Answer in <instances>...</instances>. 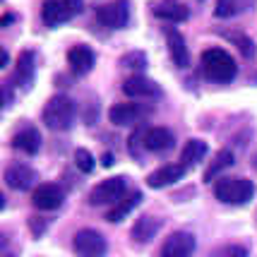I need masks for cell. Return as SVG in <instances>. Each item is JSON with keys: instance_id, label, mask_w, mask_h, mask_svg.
<instances>
[{"instance_id": "1", "label": "cell", "mask_w": 257, "mask_h": 257, "mask_svg": "<svg viewBox=\"0 0 257 257\" xmlns=\"http://www.w3.org/2000/svg\"><path fill=\"white\" fill-rule=\"evenodd\" d=\"M202 70H204V77L209 82H216V84H226L235 77L238 72V65H235L233 56H228V51L224 48H207L202 53Z\"/></svg>"}, {"instance_id": "2", "label": "cell", "mask_w": 257, "mask_h": 257, "mask_svg": "<svg viewBox=\"0 0 257 257\" xmlns=\"http://www.w3.org/2000/svg\"><path fill=\"white\" fill-rule=\"evenodd\" d=\"M75 101L65 96V94H56L53 99H48V103L44 106V123L48 130H67L70 125L75 123Z\"/></svg>"}, {"instance_id": "3", "label": "cell", "mask_w": 257, "mask_h": 257, "mask_svg": "<svg viewBox=\"0 0 257 257\" xmlns=\"http://www.w3.org/2000/svg\"><path fill=\"white\" fill-rule=\"evenodd\" d=\"M214 195L226 204H245L247 200H252L255 185L245 178H221L214 185Z\"/></svg>"}, {"instance_id": "4", "label": "cell", "mask_w": 257, "mask_h": 257, "mask_svg": "<svg viewBox=\"0 0 257 257\" xmlns=\"http://www.w3.org/2000/svg\"><path fill=\"white\" fill-rule=\"evenodd\" d=\"M96 20L108 29H123L130 22V0H113L96 10Z\"/></svg>"}, {"instance_id": "5", "label": "cell", "mask_w": 257, "mask_h": 257, "mask_svg": "<svg viewBox=\"0 0 257 257\" xmlns=\"http://www.w3.org/2000/svg\"><path fill=\"white\" fill-rule=\"evenodd\" d=\"M75 252L79 257H103L106 255V240L99 231L91 228H82L75 233Z\"/></svg>"}, {"instance_id": "6", "label": "cell", "mask_w": 257, "mask_h": 257, "mask_svg": "<svg viewBox=\"0 0 257 257\" xmlns=\"http://www.w3.org/2000/svg\"><path fill=\"white\" fill-rule=\"evenodd\" d=\"M63 200H65V192L56 183H41V185H36V190L32 195L34 207L39 212H53L63 204Z\"/></svg>"}, {"instance_id": "7", "label": "cell", "mask_w": 257, "mask_h": 257, "mask_svg": "<svg viewBox=\"0 0 257 257\" xmlns=\"http://www.w3.org/2000/svg\"><path fill=\"white\" fill-rule=\"evenodd\" d=\"M125 190H127V188H125V178L115 176V178H108V180H103V183H99V185L91 190L89 202L91 204H113V202L123 200Z\"/></svg>"}, {"instance_id": "8", "label": "cell", "mask_w": 257, "mask_h": 257, "mask_svg": "<svg viewBox=\"0 0 257 257\" xmlns=\"http://www.w3.org/2000/svg\"><path fill=\"white\" fill-rule=\"evenodd\" d=\"M195 252V235L188 231H176L164 240L161 257H192Z\"/></svg>"}, {"instance_id": "9", "label": "cell", "mask_w": 257, "mask_h": 257, "mask_svg": "<svg viewBox=\"0 0 257 257\" xmlns=\"http://www.w3.org/2000/svg\"><path fill=\"white\" fill-rule=\"evenodd\" d=\"M152 15L164 22H185L190 17V8L183 5L180 0H154Z\"/></svg>"}, {"instance_id": "10", "label": "cell", "mask_w": 257, "mask_h": 257, "mask_svg": "<svg viewBox=\"0 0 257 257\" xmlns=\"http://www.w3.org/2000/svg\"><path fill=\"white\" fill-rule=\"evenodd\" d=\"M123 91L127 96H137V99H159L161 96V87L145 75H130L123 82Z\"/></svg>"}, {"instance_id": "11", "label": "cell", "mask_w": 257, "mask_h": 257, "mask_svg": "<svg viewBox=\"0 0 257 257\" xmlns=\"http://www.w3.org/2000/svg\"><path fill=\"white\" fill-rule=\"evenodd\" d=\"M5 183L12 190H32L36 185V171L27 164H15L5 171Z\"/></svg>"}, {"instance_id": "12", "label": "cell", "mask_w": 257, "mask_h": 257, "mask_svg": "<svg viewBox=\"0 0 257 257\" xmlns=\"http://www.w3.org/2000/svg\"><path fill=\"white\" fill-rule=\"evenodd\" d=\"M185 168L188 166H183V164L161 166L147 176V185H149V188H166V185H173V183H178V180L185 176Z\"/></svg>"}, {"instance_id": "13", "label": "cell", "mask_w": 257, "mask_h": 257, "mask_svg": "<svg viewBox=\"0 0 257 257\" xmlns=\"http://www.w3.org/2000/svg\"><path fill=\"white\" fill-rule=\"evenodd\" d=\"M34 77H36V58H34L32 51H22V53L17 56L15 82H17L22 89H29L34 84Z\"/></svg>"}, {"instance_id": "14", "label": "cell", "mask_w": 257, "mask_h": 257, "mask_svg": "<svg viewBox=\"0 0 257 257\" xmlns=\"http://www.w3.org/2000/svg\"><path fill=\"white\" fill-rule=\"evenodd\" d=\"M67 63L75 70V75H87L96 63V56H94V51L89 46H72L67 51Z\"/></svg>"}, {"instance_id": "15", "label": "cell", "mask_w": 257, "mask_h": 257, "mask_svg": "<svg viewBox=\"0 0 257 257\" xmlns=\"http://www.w3.org/2000/svg\"><path fill=\"white\" fill-rule=\"evenodd\" d=\"M72 12L67 10V5L63 0H46L41 5V20L46 27H60L63 22L70 20Z\"/></svg>"}, {"instance_id": "16", "label": "cell", "mask_w": 257, "mask_h": 257, "mask_svg": "<svg viewBox=\"0 0 257 257\" xmlns=\"http://www.w3.org/2000/svg\"><path fill=\"white\" fill-rule=\"evenodd\" d=\"M142 142H145L149 152H166V149L173 147L176 137H173V133L168 127H152V130H145Z\"/></svg>"}, {"instance_id": "17", "label": "cell", "mask_w": 257, "mask_h": 257, "mask_svg": "<svg viewBox=\"0 0 257 257\" xmlns=\"http://www.w3.org/2000/svg\"><path fill=\"white\" fill-rule=\"evenodd\" d=\"M142 113H145V108L140 103H115L108 111V118L113 125H130L135 120H140Z\"/></svg>"}, {"instance_id": "18", "label": "cell", "mask_w": 257, "mask_h": 257, "mask_svg": "<svg viewBox=\"0 0 257 257\" xmlns=\"http://www.w3.org/2000/svg\"><path fill=\"white\" fill-rule=\"evenodd\" d=\"M166 44H168V53H171V60L176 63L178 67H185L190 63V56H188V46H185V39L183 34L171 29L166 32Z\"/></svg>"}, {"instance_id": "19", "label": "cell", "mask_w": 257, "mask_h": 257, "mask_svg": "<svg viewBox=\"0 0 257 257\" xmlns=\"http://www.w3.org/2000/svg\"><path fill=\"white\" fill-rule=\"evenodd\" d=\"M140 202H142V195H140L137 190H135L133 195H125L123 200H118L115 204H113V209H111L108 214H106V219H108V221H113V224L123 221L125 216L133 212V209L137 207V204H140Z\"/></svg>"}, {"instance_id": "20", "label": "cell", "mask_w": 257, "mask_h": 257, "mask_svg": "<svg viewBox=\"0 0 257 257\" xmlns=\"http://www.w3.org/2000/svg\"><path fill=\"white\" fill-rule=\"evenodd\" d=\"M159 226H161V221H159L157 216H140L133 226V238L137 243H149L157 235Z\"/></svg>"}, {"instance_id": "21", "label": "cell", "mask_w": 257, "mask_h": 257, "mask_svg": "<svg viewBox=\"0 0 257 257\" xmlns=\"http://www.w3.org/2000/svg\"><path fill=\"white\" fill-rule=\"evenodd\" d=\"M12 147L24 152V154H36L39 147H41V135L32 130V127H27V130H22V133H17L12 137Z\"/></svg>"}, {"instance_id": "22", "label": "cell", "mask_w": 257, "mask_h": 257, "mask_svg": "<svg viewBox=\"0 0 257 257\" xmlns=\"http://www.w3.org/2000/svg\"><path fill=\"white\" fill-rule=\"evenodd\" d=\"M231 166H233V154H231L228 149H219V152L214 154V159L209 161V166H207V171H204L202 178L209 183V180H214L221 171H228Z\"/></svg>"}, {"instance_id": "23", "label": "cell", "mask_w": 257, "mask_h": 257, "mask_svg": "<svg viewBox=\"0 0 257 257\" xmlns=\"http://www.w3.org/2000/svg\"><path fill=\"white\" fill-rule=\"evenodd\" d=\"M204 154H207V145L202 140H188L183 152H180V164L183 166H195L204 159Z\"/></svg>"}, {"instance_id": "24", "label": "cell", "mask_w": 257, "mask_h": 257, "mask_svg": "<svg viewBox=\"0 0 257 257\" xmlns=\"http://www.w3.org/2000/svg\"><path fill=\"white\" fill-rule=\"evenodd\" d=\"M252 0H216L214 5V17L226 20V17H233L238 12H243L245 8H250Z\"/></svg>"}, {"instance_id": "25", "label": "cell", "mask_w": 257, "mask_h": 257, "mask_svg": "<svg viewBox=\"0 0 257 257\" xmlns=\"http://www.w3.org/2000/svg\"><path fill=\"white\" fill-rule=\"evenodd\" d=\"M226 39H231L245 58H255V44H252L250 36H245V34H240V32H226Z\"/></svg>"}, {"instance_id": "26", "label": "cell", "mask_w": 257, "mask_h": 257, "mask_svg": "<svg viewBox=\"0 0 257 257\" xmlns=\"http://www.w3.org/2000/svg\"><path fill=\"white\" fill-rule=\"evenodd\" d=\"M75 166H77L82 173H91V171H94V157H91V152L77 149V152H75Z\"/></svg>"}, {"instance_id": "27", "label": "cell", "mask_w": 257, "mask_h": 257, "mask_svg": "<svg viewBox=\"0 0 257 257\" xmlns=\"http://www.w3.org/2000/svg\"><path fill=\"white\" fill-rule=\"evenodd\" d=\"M120 65L127 67V70H145L147 58H145V53L135 51V53H127V56H123V60H120Z\"/></svg>"}, {"instance_id": "28", "label": "cell", "mask_w": 257, "mask_h": 257, "mask_svg": "<svg viewBox=\"0 0 257 257\" xmlns=\"http://www.w3.org/2000/svg\"><path fill=\"white\" fill-rule=\"evenodd\" d=\"M214 257H247V250L243 245H226Z\"/></svg>"}, {"instance_id": "29", "label": "cell", "mask_w": 257, "mask_h": 257, "mask_svg": "<svg viewBox=\"0 0 257 257\" xmlns=\"http://www.w3.org/2000/svg\"><path fill=\"white\" fill-rule=\"evenodd\" d=\"M70 12H82V0H63Z\"/></svg>"}, {"instance_id": "30", "label": "cell", "mask_w": 257, "mask_h": 257, "mask_svg": "<svg viewBox=\"0 0 257 257\" xmlns=\"http://www.w3.org/2000/svg\"><path fill=\"white\" fill-rule=\"evenodd\" d=\"M3 103H5V106L10 103V89H8V87H3Z\"/></svg>"}, {"instance_id": "31", "label": "cell", "mask_w": 257, "mask_h": 257, "mask_svg": "<svg viewBox=\"0 0 257 257\" xmlns=\"http://www.w3.org/2000/svg\"><path fill=\"white\" fill-rule=\"evenodd\" d=\"M5 65H8V51L0 53V67H5Z\"/></svg>"}, {"instance_id": "32", "label": "cell", "mask_w": 257, "mask_h": 257, "mask_svg": "<svg viewBox=\"0 0 257 257\" xmlns=\"http://www.w3.org/2000/svg\"><path fill=\"white\" fill-rule=\"evenodd\" d=\"M12 20H15V15H5V17H3V27H8Z\"/></svg>"}, {"instance_id": "33", "label": "cell", "mask_w": 257, "mask_h": 257, "mask_svg": "<svg viewBox=\"0 0 257 257\" xmlns=\"http://www.w3.org/2000/svg\"><path fill=\"white\" fill-rule=\"evenodd\" d=\"M5 257H10V255H5Z\"/></svg>"}]
</instances>
